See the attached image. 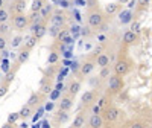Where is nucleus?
I'll return each instance as SVG.
<instances>
[{"label":"nucleus","instance_id":"16","mask_svg":"<svg viewBox=\"0 0 152 128\" xmlns=\"http://www.w3.org/2000/svg\"><path fill=\"white\" fill-rule=\"evenodd\" d=\"M94 99H96V92L93 90V88L91 90H85L81 96V101H82L84 105H90L91 102H94Z\"/></svg>","mask_w":152,"mask_h":128},{"label":"nucleus","instance_id":"31","mask_svg":"<svg viewBox=\"0 0 152 128\" xmlns=\"http://www.w3.org/2000/svg\"><path fill=\"white\" fill-rule=\"evenodd\" d=\"M46 5V0H34L32 5H31V11H37L40 12L43 9V6Z\"/></svg>","mask_w":152,"mask_h":128},{"label":"nucleus","instance_id":"45","mask_svg":"<svg viewBox=\"0 0 152 128\" xmlns=\"http://www.w3.org/2000/svg\"><path fill=\"white\" fill-rule=\"evenodd\" d=\"M126 5H128V8H129V9H132V8L137 5V0H129V2L126 3Z\"/></svg>","mask_w":152,"mask_h":128},{"label":"nucleus","instance_id":"23","mask_svg":"<svg viewBox=\"0 0 152 128\" xmlns=\"http://www.w3.org/2000/svg\"><path fill=\"white\" fill-rule=\"evenodd\" d=\"M113 73V66H110V64H108V66H105V67H102V69H100V72H99V78H100V81H107L108 78H110V75Z\"/></svg>","mask_w":152,"mask_h":128},{"label":"nucleus","instance_id":"50","mask_svg":"<svg viewBox=\"0 0 152 128\" xmlns=\"http://www.w3.org/2000/svg\"><path fill=\"white\" fill-rule=\"evenodd\" d=\"M0 8H3V0H0Z\"/></svg>","mask_w":152,"mask_h":128},{"label":"nucleus","instance_id":"18","mask_svg":"<svg viewBox=\"0 0 152 128\" xmlns=\"http://www.w3.org/2000/svg\"><path fill=\"white\" fill-rule=\"evenodd\" d=\"M43 98H44V95H41L40 92H35V93H32V95L29 96V99H28L26 104L35 108V107L40 105V102H41V99H43Z\"/></svg>","mask_w":152,"mask_h":128},{"label":"nucleus","instance_id":"4","mask_svg":"<svg viewBox=\"0 0 152 128\" xmlns=\"http://www.w3.org/2000/svg\"><path fill=\"white\" fill-rule=\"evenodd\" d=\"M94 69H96V58L91 57V58L85 60L81 66H79V72H78V75H76V76H78V79L82 81L85 76H90Z\"/></svg>","mask_w":152,"mask_h":128},{"label":"nucleus","instance_id":"49","mask_svg":"<svg viewBox=\"0 0 152 128\" xmlns=\"http://www.w3.org/2000/svg\"><path fill=\"white\" fill-rule=\"evenodd\" d=\"M56 88H58V90H62V88H64V85H62V84H58Z\"/></svg>","mask_w":152,"mask_h":128},{"label":"nucleus","instance_id":"35","mask_svg":"<svg viewBox=\"0 0 152 128\" xmlns=\"http://www.w3.org/2000/svg\"><path fill=\"white\" fill-rule=\"evenodd\" d=\"M8 90H9V82H3L2 85H0V98L5 96L8 93Z\"/></svg>","mask_w":152,"mask_h":128},{"label":"nucleus","instance_id":"24","mask_svg":"<svg viewBox=\"0 0 152 128\" xmlns=\"http://www.w3.org/2000/svg\"><path fill=\"white\" fill-rule=\"evenodd\" d=\"M119 8H120V3L119 2L117 3H108L104 11H105L107 15H113V14H117V12H119Z\"/></svg>","mask_w":152,"mask_h":128},{"label":"nucleus","instance_id":"19","mask_svg":"<svg viewBox=\"0 0 152 128\" xmlns=\"http://www.w3.org/2000/svg\"><path fill=\"white\" fill-rule=\"evenodd\" d=\"M108 64H110V55H108V54L100 52V54L96 57V66H97L99 69H102V67L108 66Z\"/></svg>","mask_w":152,"mask_h":128},{"label":"nucleus","instance_id":"9","mask_svg":"<svg viewBox=\"0 0 152 128\" xmlns=\"http://www.w3.org/2000/svg\"><path fill=\"white\" fill-rule=\"evenodd\" d=\"M73 102H75V96H72L70 93H64L61 96V99L58 101V104H56V107H58V110H72L73 108Z\"/></svg>","mask_w":152,"mask_h":128},{"label":"nucleus","instance_id":"28","mask_svg":"<svg viewBox=\"0 0 152 128\" xmlns=\"http://www.w3.org/2000/svg\"><path fill=\"white\" fill-rule=\"evenodd\" d=\"M61 26H56V24H50V26L47 28V32H49V35L52 37V38H58L59 37V34H61Z\"/></svg>","mask_w":152,"mask_h":128},{"label":"nucleus","instance_id":"10","mask_svg":"<svg viewBox=\"0 0 152 128\" xmlns=\"http://www.w3.org/2000/svg\"><path fill=\"white\" fill-rule=\"evenodd\" d=\"M104 124H105V121H104L102 113H93L87 121V125L90 128H100V127H104Z\"/></svg>","mask_w":152,"mask_h":128},{"label":"nucleus","instance_id":"11","mask_svg":"<svg viewBox=\"0 0 152 128\" xmlns=\"http://www.w3.org/2000/svg\"><path fill=\"white\" fill-rule=\"evenodd\" d=\"M122 41H123V44H126V46H131V44H134V43L138 41V34L134 32L132 29L125 31L123 35H122Z\"/></svg>","mask_w":152,"mask_h":128},{"label":"nucleus","instance_id":"12","mask_svg":"<svg viewBox=\"0 0 152 128\" xmlns=\"http://www.w3.org/2000/svg\"><path fill=\"white\" fill-rule=\"evenodd\" d=\"M26 0H14L11 5V11H12V15L14 14H21V12H26Z\"/></svg>","mask_w":152,"mask_h":128},{"label":"nucleus","instance_id":"6","mask_svg":"<svg viewBox=\"0 0 152 128\" xmlns=\"http://www.w3.org/2000/svg\"><path fill=\"white\" fill-rule=\"evenodd\" d=\"M102 116H104V121L107 124H114L119 116H120V110L116 107V105H113V104H108L104 110H102Z\"/></svg>","mask_w":152,"mask_h":128},{"label":"nucleus","instance_id":"22","mask_svg":"<svg viewBox=\"0 0 152 128\" xmlns=\"http://www.w3.org/2000/svg\"><path fill=\"white\" fill-rule=\"evenodd\" d=\"M37 43H38V38L35 37V35H29V37H26L24 38V41H23V47H26V49H29V50H32L35 46H37Z\"/></svg>","mask_w":152,"mask_h":128},{"label":"nucleus","instance_id":"21","mask_svg":"<svg viewBox=\"0 0 152 128\" xmlns=\"http://www.w3.org/2000/svg\"><path fill=\"white\" fill-rule=\"evenodd\" d=\"M87 121H88V119L85 118V114L81 111V113L76 114V118L73 119L72 127H73V128H81V127H84V125H85V122H87Z\"/></svg>","mask_w":152,"mask_h":128},{"label":"nucleus","instance_id":"8","mask_svg":"<svg viewBox=\"0 0 152 128\" xmlns=\"http://www.w3.org/2000/svg\"><path fill=\"white\" fill-rule=\"evenodd\" d=\"M66 23H67V15H66V12L62 11V9H59V8H58V9H53L52 15H50V24H56V26L64 28Z\"/></svg>","mask_w":152,"mask_h":128},{"label":"nucleus","instance_id":"3","mask_svg":"<svg viewBox=\"0 0 152 128\" xmlns=\"http://www.w3.org/2000/svg\"><path fill=\"white\" fill-rule=\"evenodd\" d=\"M131 70V61L125 57H119L117 61L113 64V72L120 76H126Z\"/></svg>","mask_w":152,"mask_h":128},{"label":"nucleus","instance_id":"38","mask_svg":"<svg viewBox=\"0 0 152 128\" xmlns=\"http://www.w3.org/2000/svg\"><path fill=\"white\" fill-rule=\"evenodd\" d=\"M91 29H93V28H90V26L82 28V29H81V35H82V37H91V34H93Z\"/></svg>","mask_w":152,"mask_h":128},{"label":"nucleus","instance_id":"32","mask_svg":"<svg viewBox=\"0 0 152 128\" xmlns=\"http://www.w3.org/2000/svg\"><path fill=\"white\" fill-rule=\"evenodd\" d=\"M8 46H9L8 35H0V50H5Z\"/></svg>","mask_w":152,"mask_h":128},{"label":"nucleus","instance_id":"41","mask_svg":"<svg viewBox=\"0 0 152 128\" xmlns=\"http://www.w3.org/2000/svg\"><path fill=\"white\" fill-rule=\"evenodd\" d=\"M14 76H15V70H11V72L8 73V76H6V79H5V82H11L12 79H14Z\"/></svg>","mask_w":152,"mask_h":128},{"label":"nucleus","instance_id":"30","mask_svg":"<svg viewBox=\"0 0 152 128\" xmlns=\"http://www.w3.org/2000/svg\"><path fill=\"white\" fill-rule=\"evenodd\" d=\"M11 20H12V17H11L9 9H6V8H0V23L11 21Z\"/></svg>","mask_w":152,"mask_h":128},{"label":"nucleus","instance_id":"39","mask_svg":"<svg viewBox=\"0 0 152 128\" xmlns=\"http://www.w3.org/2000/svg\"><path fill=\"white\" fill-rule=\"evenodd\" d=\"M97 104L100 105V107H102V110L108 105V96H102V98H100L99 99V102H97Z\"/></svg>","mask_w":152,"mask_h":128},{"label":"nucleus","instance_id":"40","mask_svg":"<svg viewBox=\"0 0 152 128\" xmlns=\"http://www.w3.org/2000/svg\"><path fill=\"white\" fill-rule=\"evenodd\" d=\"M131 29H132L134 32H137V34H138V31H140V23L132 20V23H131Z\"/></svg>","mask_w":152,"mask_h":128},{"label":"nucleus","instance_id":"13","mask_svg":"<svg viewBox=\"0 0 152 128\" xmlns=\"http://www.w3.org/2000/svg\"><path fill=\"white\" fill-rule=\"evenodd\" d=\"M53 90V85H52V81H50V78H43L41 79V82H40V88H38V92H40L41 95H44V96H47L50 92Z\"/></svg>","mask_w":152,"mask_h":128},{"label":"nucleus","instance_id":"36","mask_svg":"<svg viewBox=\"0 0 152 128\" xmlns=\"http://www.w3.org/2000/svg\"><path fill=\"white\" fill-rule=\"evenodd\" d=\"M149 3H151V0H137V6H138V9H146Z\"/></svg>","mask_w":152,"mask_h":128},{"label":"nucleus","instance_id":"47","mask_svg":"<svg viewBox=\"0 0 152 128\" xmlns=\"http://www.w3.org/2000/svg\"><path fill=\"white\" fill-rule=\"evenodd\" d=\"M132 127H135V128H142V127H145V125H143V124H138V122H137V124H132Z\"/></svg>","mask_w":152,"mask_h":128},{"label":"nucleus","instance_id":"48","mask_svg":"<svg viewBox=\"0 0 152 128\" xmlns=\"http://www.w3.org/2000/svg\"><path fill=\"white\" fill-rule=\"evenodd\" d=\"M117 2H119L120 5H126V3H128V2H129V0H117Z\"/></svg>","mask_w":152,"mask_h":128},{"label":"nucleus","instance_id":"1","mask_svg":"<svg viewBox=\"0 0 152 128\" xmlns=\"http://www.w3.org/2000/svg\"><path fill=\"white\" fill-rule=\"evenodd\" d=\"M107 17L108 15L105 14V11H102V9L97 6L94 9H88V12H87V23H88V26H90V28L99 29L105 23V18Z\"/></svg>","mask_w":152,"mask_h":128},{"label":"nucleus","instance_id":"20","mask_svg":"<svg viewBox=\"0 0 152 128\" xmlns=\"http://www.w3.org/2000/svg\"><path fill=\"white\" fill-rule=\"evenodd\" d=\"M81 87H82V82H81V79H75V81H72L70 82V85H69V88H67V93H70L72 96H76L79 93V90H81Z\"/></svg>","mask_w":152,"mask_h":128},{"label":"nucleus","instance_id":"34","mask_svg":"<svg viewBox=\"0 0 152 128\" xmlns=\"http://www.w3.org/2000/svg\"><path fill=\"white\" fill-rule=\"evenodd\" d=\"M85 5L88 9H94L99 6V0H85Z\"/></svg>","mask_w":152,"mask_h":128},{"label":"nucleus","instance_id":"25","mask_svg":"<svg viewBox=\"0 0 152 128\" xmlns=\"http://www.w3.org/2000/svg\"><path fill=\"white\" fill-rule=\"evenodd\" d=\"M40 12H41V17L44 20H50V15H52V12H53V5H50V3L44 5Z\"/></svg>","mask_w":152,"mask_h":128},{"label":"nucleus","instance_id":"5","mask_svg":"<svg viewBox=\"0 0 152 128\" xmlns=\"http://www.w3.org/2000/svg\"><path fill=\"white\" fill-rule=\"evenodd\" d=\"M29 32L32 35H35L38 40H41V38L47 34V20H40V21H35V23H31L29 24Z\"/></svg>","mask_w":152,"mask_h":128},{"label":"nucleus","instance_id":"29","mask_svg":"<svg viewBox=\"0 0 152 128\" xmlns=\"http://www.w3.org/2000/svg\"><path fill=\"white\" fill-rule=\"evenodd\" d=\"M32 111H34V107H31V105H23V108L18 111L20 113V118L21 119H28L29 116H31V114H32Z\"/></svg>","mask_w":152,"mask_h":128},{"label":"nucleus","instance_id":"7","mask_svg":"<svg viewBox=\"0 0 152 128\" xmlns=\"http://www.w3.org/2000/svg\"><path fill=\"white\" fill-rule=\"evenodd\" d=\"M29 15H26V12H21V14H14L12 15V26L15 31H24L26 28H29Z\"/></svg>","mask_w":152,"mask_h":128},{"label":"nucleus","instance_id":"27","mask_svg":"<svg viewBox=\"0 0 152 128\" xmlns=\"http://www.w3.org/2000/svg\"><path fill=\"white\" fill-rule=\"evenodd\" d=\"M12 23L11 21H5V23H0V35H9L12 31Z\"/></svg>","mask_w":152,"mask_h":128},{"label":"nucleus","instance_id":"14","mask_svg":"<svg viewBox=\"0 0 152 128\" xmlns=\"http://www.w3.org/2000/svg\"><path fill=\"white\" fill-rule=\"evenodd\" d=\"M132 20H134V14L129 8L119 12V23L120 24H129V23H132Z\"/></svg>","mask_w":152,"mask_h":128},{"label":"nucleus","instance_id":"46","mask_svg":"<svg viewBox=\"0 0 152 128\" xmlns=\"http://www.w3.org/2000/svg\"><path fill=\"white\" fill-rule=\"evenodd\" d=\"M55 107V104H52V102H50V104H46V110H52Z\"/></svg>","mask_w":152,"mask_h":128},{"label":"nucleus","instance_id":"43","mask_svg":"<svg viewBox=\"0 0 152 128\" xmlns=\"http://www.w3.org/2000/svg\"><path fill=\"white\" fill-rule=\"evenodd\" d=\"M62 43H64V44H73V38L70 35H67L64 40H62Z\"/></svg>","mask_w":152,"mask_h":128},{"label":"nucleus","instance_id":"2","mask_svg":"<svg viewBox=\"0 0 152 128\" xmlns=\"http://www.w3.org/2000/svg\"><path fill=\"white\" fill-rule=\"evenodd\" d=\"M125 82H123V76L117 75V73H111L110 78L107 79V92L111 93V95H117L122 92Z\"/></svg>","mask_w":152,"mask_h":128},{"label":"nucleus","instance_id":"17","mask_svg":"<svg viewBox=\"0 0 152 128\" xmlns=\"http://www.w3.org/2000/svg\"><path fill=\"white\" fill-rule=\"evenodd\" d=\"M70 121V114L67 110H58L55 114V124H67Z\"/></svg>","mask_w":152,"mask_h":128},{"label":"nucleus","instance_id":"33","mask_svg":"<svg viewBox=\"0 0 152 128\" xmlns=\"http://www.w3.org/2000/svg\"><path fill=\"white\" fill-rule=\"evenodd\" d=\"M18 119H21L20 118V113H11L9 116H8V124L11 125V124H15Z\"/></svg>","mask_w":152,"mask_h":128},{"label":"nucleus","instance_id":"44","mask_svg":"<svg viewBox=\"0 0 152 128\" xmlns=\"http://www.w3.org/2000/svg\"><path fill=\"white\" fill-rule=\"evenodd\" d=\"M93 113H102V107H100L99 104H96V105L93 107Z\"/></svg>","mask_w":152,"mask_h":128},{"label":"nucleus","instance_id":"15","mask_svg":"<svg viewBox=\"0 0 152 128\" xmlns=\"http://www.w3.org/2000/svg\"><path fill=\"white\" fill-rule=\"evenodd\" d=\"M29 57H31V50L26 49V47H23L20 52L17 54V67H20L21 64H24V63H28Z\"/></svg>","mask_w":152,"mask_h":128},{"label":"nucleus","instance_id":"26","mask_svg":"<svg viewBox=\"0 0 152 128\" xmlns=\"http://www.w3.org/2000/svg\"><path fill=\"white\" fill-rule=\"evenodd\" d=\"M23 41H24V37L18 34V35H15V37H12V40L9 41V46H11L12 49H17V47L23 46Z\"/></svg>","mask_w":152,"mask_h":128},{"label":"nucleus","instance_id":"37","mask_svg":"<svg viewBox=\"0 0 152 128\" xmlns=\"http://www.w3.org/2000/svg\"><path fill=\"white\" fill-rule=\"evenodd\" d=\"M58 61V54L56 52H50V55H49V58H47V63L49 64H55Z\"/></svg>","mask_w":152,"mask_h":128},{"label":"nucleus","instance_id":"42","mask_svg":"<svg viewBox=\"0 0 152 128\" xmlns=\"http://www.w3.org/2000/svg\"><path fill=\"white\" fill-rule=\"evenodd\" d=\"M67 35H69V31H67V29H64V31H61V34H59V37H58V38L62 41V40H64V38H66Z\"/></svg>","mask_w":152,"mask_h":128}]
</instances>
